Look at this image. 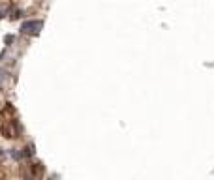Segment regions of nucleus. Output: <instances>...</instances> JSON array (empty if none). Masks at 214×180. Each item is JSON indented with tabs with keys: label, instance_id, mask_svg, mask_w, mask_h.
Segmentation results:
<instances>
[{
	"label": "nucleus",
	"instance_id": "f257e3e1",
	"mask_svg": "<svg viewBox=\"0 0 214 180\" xmlns=\"http://www.w3.org/2000/svg\"><path fill=\"white\" fill-rule=\"evenodd\" d=\"M41 28H43V21H40V19H30V21H25L21 25V32L23 34H30V36L40 34Z\"/></svg>",
	"mask_w": 214,
	"mask_h": 180
},
{
	"label": "nucleus",
	"instance_id": "f03ea898",
	"mask_svg": "<svg viewBox=\"0 0 214 180\" xmlns=\"http://www.w3.org/2000/svg\"><path fill=\"white\" fill-rule=\"evenodd\" d=\"M13 39H15V38H13V36H11V34H8V36H6V38H4V41H6V43H11V41H13Z\"/></svg>",
	"mask_w": 214,
	"mask_h": 180
}]
</instances>
